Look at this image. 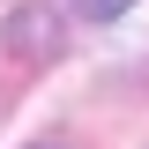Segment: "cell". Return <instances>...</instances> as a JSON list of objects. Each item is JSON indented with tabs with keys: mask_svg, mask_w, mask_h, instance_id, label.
<instances>
[{
	"mask_svg": "<svg viewBox=\"0 0 149 149\" xmlns=\"http://www.w3.org/2000/svg\"><path fill=\"white\" fill-rule=\"evenodd\" d=\"M0 45L22 60V67H45V60L67 52V8H52V0H22V8H8V22H0Z\"/></svg>",
	"mask_w": 149,
	"mask_h": 149,
	"instance_id": "cell-1",
	"label": "cell"
},
{
	"mask_svg": "<svg viewBox=\"0 0 149 149\" xmlns=\"http://www.w3.org/2000/svg\"><path fill=\"white\" fill-rule=\"evenodd\" d=\"M134 0H74V15H90V22H112V15H127Z\"/></svg>",
	"mask_w": 149,
	"mask_h": 149,
	"instance_id": "cell-2",
	"label": "cell"
},
{
	"mask_svg": "<svg viewBox=\"0 0 149 149\" xmlns=\"http://www.w3.org/2000/svg\"><path fill=\"white\" fill-rule=\"evenodd\" d=\"M37 149H60V142H37Z\"/></svg>",
	"mask_w": 149,
	"mask_h": 149,
	"instance_id": "cell-3",
	"label": "cell"
}]
</instances>
